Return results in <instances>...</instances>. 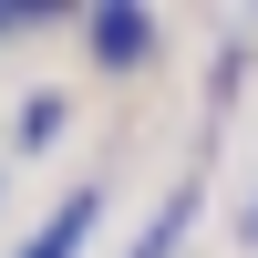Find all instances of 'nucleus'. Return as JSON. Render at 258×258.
Instances as JSON below:
<instances>
[{
	"label": "nucleus",
	"mask_w": 258,
	"mask_h": 258,
	"mask_svg": "<svg viewBox=\"0 0 258 258\" xmlns=\"http://www.w3.org/2000/svg\"><path fill=\"white\" fill-rule=\"evenodd\" d=\"M31 21H41L31 0H0V31H31Z\"/></svg>",
	"instance_id": "nucleus-5"
},
{
	"label": "nucleus",
	"mask_w": 258,
	"mask_h": 258,
	"mask_svg": "<svg viewBox=\"0 0 258 258\" xmlns=\"http://www.w3.org/2000/svg\"><path fill=\"white\" fill-rule=\"evenodd\" d=\"M93 227H103V186H73V197H62L11 258H83V248H93Z\"/></svg>",
	"instance_id": "nucleus-2"
},
{
	"label": "nucleus",
	"mask_w": 258,
	"mask_h": 258,
	"mask_svg": "<svg viewBox=\"0 0 258 258\" xmlns=\"http://www.w3.org/2000/svg\"><path fill=\"white\" fill-rule=\"evenodd\" d=\"M197 207H207V186H197V176H186V186H165V207L145 217V238L124 248V258H176V248H186V227H197Z\"/></svg>",
	"instance_id": "nucleus-3"
},
{
	"label": "nucleus",
	"mask_w": 258,
	"mask_h": 258,
	"mask_svg": "<svg viewBox=\"0 0 258 258\" xmlns=\"http://www.w3.org/2000/svg\"><path fill=\"white\" fill-rule=\"evenodd\" d=\"M83 52H93L103 73H135V62H155V11H135V0H103V11L83 21Z\"/></svg>",
	"instance_id": "nucleus-1"
},
{
	"label": "nucleus",
	"mask_w": 258,
	"mask_h": 258,
	"mask_svg": "<svg viewBox=\"0 0 258 258\" xmlns=\"http://www.w3.org/2000/svg\"><path fill=\"white\" fill-rule=\"evenodd\" d=\"M62 124H73V103H62V93H21L11 145H21V155H41V145H62Z\"/></svg>",
	"instance_id": "nucleus-4"
}]
</instances>
